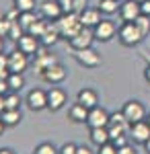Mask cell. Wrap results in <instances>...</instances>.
<instances>
[{
    "label": "cell",
    "instance_id": "52",
    "mask_svg": "<svg viewBox=\"0 0 150 154\" xmlns=\"http://www.w3.org/2000/svg\"><path fill=\"white\" fill-rule=\"evenodd\" d=\"M136 2H138V4H142V2H144V0H136Z\"/></svg>",
    "mask_w": 150,
    "mask_h": 154
},
{
    "label": "cell",
    "instance_id": "43",
    "mask_svg": "<svg viewBox=\"0 0 150 154\" xmlns=\"http://www.w3.org/2000/svg\"><path fill=\"white\" fill-rule=\"evenodd\" d=\"M11 88H8V82L6 80H0V95H6Z\"/></svg>",
    "mask_w": 150,
    "mask_h": 154
},
{
    "label": "cell",
    "instance_id": "34",
    "mask_svg": "<svg viewBox=\"0 0 150 154\" xmlns=\"http://www.w3.org/2000/svg\"><path fill=\"white\" fill-rule=\"evenodd\" d=\"M11 23H12V21H8L6 17H2V19H0V35L8 37V31H11Z\"/></svg>",
    "mask_w": 150,
    "mask_h": 154
},
{
    "label": "cell",
    "instance_id": "32",
    "mask_svg": "<svg viewBox=\"0 0 150 154\" xmlns=\"http://www.w3.org/2000/svg\"><path fill=\"white\" fill-rule=\"evenodd\" d=\"M97 154H117V148H115L113 142H107V144H103V146H99Z\"/></svg>",
    "mask_w": 150,
    "mask_h": 154
},
{
    "label": "cell",
    "instance_id": "2",
    "mask_svg": "<svg viewBox=\"0 0 150 154\" xmlns=\"http://www.w3.org/2000/svg\"><path fill=\"white\" fill-rule=\"evenodd\" d=\"M117 35H119L121 45H126V48H134V45H138L140 41L144 39V35H142V31L138 29L136 23H123L119 27Z\"/></svg>",
    "mask_w": 150,
    "mask_h": 154
},
{
    "label": "cell",
    "instance_id": "27",
    "mask_svg": "<svg viewBox=\"0 0 150 154\" xmlns=\"http://www.w3.org/2000/svg\"><path fill=\"white\" fill-rule=\"evenodd\" d=\"M12 6L19 8V12H31V11H35L37 2L35 0H12Z\"/></svg>",
    "mask_w": 150,
    "mask_h": 154
},
{
    "label": "cell",
    "instance_id": "41",
    "mask_svg": "<svg viewBox=\"0 0 150 154\" xmlns=\"http://www.w3.org/2000/svg\"><path fill=\"white\" fill-rule=\"evenodd\" d=\"M8 76H11V70L6 66H0V80H6Z\"/></svg>",
    "mask_w": 150,
    "mask_h": 154
},
{
    "label": "cell",
    "instance_id": "18",
    "mask_svg": "<svg viewBox=\"0 0 150 154\" xmlns=\"http://www.w3.org/2000/svg\"><path fill=\"white\" fill-rule=\"evenodd\" d=\"M76 101H78V103H82L86 109H92V107L99 105V95H97V91H95V88L84 86V88H80V91H78Z\"/></svg>",
    "mask_w": 150,
    "mask_h": 154
},
{
    "label": "cell",
    "instance_id": "31",
    "mask_svg": "<svg viewBox=\"0 0 150 154\" xmlns=\"http://www.w3.org/2000/svg\"><path fill=\"white\" fill-rule=\"evenodd\" d=\"M134 23L138 25V29L142 31V35H144V37L150 33V17H146V14H140L138 19L134 21Z\"/></svg>",
    "mask_w": 150,
    "mask_h": 154
},
{
    "label": "cell",
    "instance_id": "49",
    "mask_svg": "<svg viewBox=\"0 0 150 154\" xmlns=\"http://www.w3.org/2000/svg\"><path fill=\"white\" fill-rule=\"evenodd\" d=\"M0 51H4V35H0Z\"/></svg>",
    "mask_w": 150,
    "mask_h": 154
},
{
    "label": "cell",
    "instance_id": "24",
    "mask_svg": "<svg viewBox=\"0 0 150 154\" xmlns=\"http://www.w3.org/2000/svg\"><path fill=\"white\" fill-rule=\"evenodd\" d=\"M6 82H8V88H11V91L19 93V91L25 86V76L19 74V72H11V76L6 78Z\"/></svg>",
    "mask_w": 150,
    "mask_h": 154
},
{
    "label": "cell",
    "instance_id": "12",
    "mask_svg": "<svg viewBox=\"0 0 150 154\" xmlns=\"http://www.w3.org/2000/svg\"><path fill=\"white\" fill-rule=\"evenodd\" d=\"M140 14H142V11H140V4L136 0H123V2H121V6H119V17H121L123 23H134Z\"/></svg>",
    "mask_w": 150,
    "mask_h": 154
},
{
    "label": "cell",
    "instance_id": "35",
    "mask_svg": "<svg viewBox=\"0 0 150 154\" xmlns=\"http://www.w3.org/2000/svg\"><path fill=\"white\" fill-rule=\"evenodd\" d=\"M76 144H72V142H66L62 148H60V154H76Z\"/></svg>",
    "mask_w": 150,
    "mask_h": 154
},
{
    "label": "cell",
    "instance_id": "1",
    "mask_svg": "<svg viewBox=\"0 0 150 154\" xmlns=\"http://www.w3.org/2000/svg\"><path fill=\"white\" fill-rule=\"evenodd\" d=\"M56 25H58L60 35L66 37V39H72V37H74V35H76V33L82 29L80 17H78L76 12H64L58 21H56Z\"/></svg>",
    "mask_w": 150,
    "mask_h": 154
},
{
    "label": "cell",
    "instance_id": "21",
    "mask_svg": "<svg viewBox=\"0 0 150 154\" xmlns=\"http://www.w3.org/2000/svg\"><path fill=\"white\" fill-rule=\"evenodd\" d=\"M91 142L99 148L103 144L111 142V136H109V130L107 128H91Z\"/></svg>",
    "mask_w": 150,
    "mask_h": 154
},
{
    "label": "cell",
    "instance_id": "9",
    "mask_svg": "<svg viewBox=\"0 0 150 154\" xmlns=\"http://www.w3.org/2000/svg\"><path fill=\"white\" fill-rule=\"evenodd\" d=\"M14 43H17V49H21V51L27 54V56H35V54L41 49L39 37L31 35V33H25V35L19 37V41H14Z\"/></svg>",
    "mask_w": 150,
    "mask_h": 154
},
{
    "label": "cell",
    "instance_id": "17",
    "mask_svg": "<svg viewBox=\"0 0 150 154\" xmlns=\"http://www.w3.org/2000/svg\"><path fill=\"white\" fill-rule=\"evenodd\" d=\"M101 14H103V12L99 11V8H84L78 17H80L82 27H86V29H95L97 25L101 23Z\"/></svg>",
    "mask_w": 150,
    "mask_h": 154
},
{
    "label": "cell",
    "instance_id": "10",
    "mask_svg": "<svg viewBox=\"0 0 150 154\" xmlns=\"http://www.w3.org/2000/svg\"><path fill=\"white\" fill-rule=\"evenodd\" d=\"M109 115L111 113H107L103 107H92L89 109V117H86V125L89 128H107L109 125Z\"/></svg>",
    "mask_w": 150,
    "mask_h": 154
},
{
    "label": "cell",
    "instance_id": "15",
    "mask_svg": "<svg viewBox=\"0 0 150 154\" xmlns=\"http://www.w3.org/2000/svg\"><path fill=\"white\" fill-rule=\"evenodd\" d=\"M39 12H41V17L47 19V21H58L60 17L64 14V11H62L58 0H43V2L39 4Z\"/></svg>",
    "mask_w": 150,
    "mask_h": 154
},
{
    "label": "cell",
    "instance_id": "25",
    "mask_svg": "<svg viewBox=\"0 0 150 154\" xmlns=\"http://www.w3.org/2000/svg\"><path fill=\"white\" fill-rule=\"evenodd\" d=\"M21 97H19V93H14V91H8L6 95H4V105H6V109H21Z\"/></svg>",
    "mask_w": 150,
    "mask_h": 154
},
{
    "label": "cell",
    "instance_id": "33",
    "mask_svg": "<svg viewBox=\"0 0 150 154\" xmlns=\"http://www.w3.org/2000/svg\"><path fill=\"white\" fill-rule=\"evenodd\" d=\"M109 123H127L123 111H115V113H111V115H109ZM127 125H130V123H127Z\"/></svg>",
    "mask_w": 150,
    "mask_h": 154
},
{
    "label": "cell",
    "instance_id": "23",
    "mask_svg": "<svg viewBox=\"0 0 150 154\" xmlns=\"http://www.w3.org/2000/svg\"><path fill=\"white\" fill-rule=\"evenodd\" d=\"M119 0H99V4H97V8L103 12V14H115L119 12Z\"/></svg>",
    "mask_w": 150,
    "mask_h": 154
},
{
    "label": "cell",
    "instance_id": "29",
    "mask_svg": "<svg viewBox=\"0 0 150 154\" xmlns=\"http://www.w3.org/2000/svg\"><path fill=\"white\" fill-rule=\"evenodd\" d=\"M25 33H27V31H25L23 27H21V23H19V19L11 23V31H8V37H11L12 41H19V37H23Z\"/></svg>",
    "mask_w": 150,
    "mask_h": 154
},
{
    "label": "cell",
    "instance_id": "22",
    "mask_svg": "<svg viewBox=\"0 0 150 154\" xmlns=\"http://www.w3.org/2000/svg\"><path fill=\"white\" fill-rule=\"evenodd\" d=\"M47 29H49V21L41 17V19H37V21L29 27V31H27V33H31V35H35V37H39V39H41V37L45 35Z\"/></svg>",
    "mask_w": 150,
    "mask_h": 154
},
{
    "label": "cell",
    "instance_id": "28",
    "mask_svg": "<svg viewBox=\"0 0 150 154\" xmlns=\"http://www.w3.org/2000/svg\"><path fill=\"white\" fill-rule=\"evenodd\" d=\"M33 154H60V150L52 142H41L39 146H35Z\"/></svg>",
    "mask_w": 150,
    "mask_h": 154
},
{
    "label": "cell",
    "instance_id": "46",
    "mask_svg": "<svg viewBox=\"0 0 150 154\" xmlns=\"http://www.w3.org/2000/svg\"><path fill=\"white\" fill-rule=\"evenodd\" d=\"M6 109V105H4V95H0V113Z\"/></svg>",
    "mask_w": 150,
    "mask_h": 154
},
{
    "label": "cell",
    "instance_id": "20",
    "mask_svg": "<svg viewBox=\"0 0 150 154\" xmlns=\"http://www.w3.org/2000/svg\"><path fill=\"white\" fill-rule=\"evenodd\" d=\"M0 119L4 121L6 128H14V125L21 123L23 115H21V109H4V111L0 113Z\"/></svg>",
    "mask_w": 150,
    "mask_h": 154
},
{
    "label": "cell",
    "instance_id": "6",
    "mask_svg": "<svg viewBox=\"0 0 150 154\" xmlns=\"http://www.w3.org/2000/svg\"><path fill=\"white\" fill-rule=\"evenodd\" d=\"M25 103L31 111H43V109H47V93L43 88H31Z\"/></svg>",
    "mask_w": 150,
    "mask_h": 154
},
{
    "label": "cell",
    "instance_id": "38",
    "mask_svg": "<svg viewBox=\"0 0 150 154\" xmlns=\"http://www.w3.org/2000/svg\"><path fill=\"white\" fill-rule=\"evenodd\" d=\"M117 154H138V152H136V148H134V146H130V144H126V146L117 148Z\"/></svg>",
    "mask_w": 150,
    "mask_h": 154
},
{
    "label": "cell",
    "instance_id": "19",
    "mask_svg": "<svg viewBox=\"0 0 150 154\" xmlns=\"http://www.w3.org/2000/svg\"><path fill=\"white\" fill-rule=\"evenodd\" d=\"M68 117L74 121V123H86V117H89V109L82 105V103H74V105L68 109Z\"/></svg>",
    "mask_w": 150,
    "mask_h": 154
},
{
    "label": "cell",
    "instance_id": "45",
    "mask_svg": "<svg viewBox=\"0 0 150 154\" xmlns=\"http://www.w3.org/2000/svg\"><path fill=\"white\" fill-rule=\"evenodd\" d=\"M144 78H146V82L150 84V64L146 66V70H144Z\"/></svg>",
    "mask_w": 150,
    "mask_h": 154
},
{
    "label": "cell",
    "instance_id": "7",
    "mask_svg": "<svg viewBox=\"0 0 150 154\" xmlns=\"http://www.w3.org/2000/svg\"><path fill=\"white\" fill-rule=\"evenodd\" d=\"M74 60H76L80 66H84V68H97V66H101V56L92 48L74 51Z\"/></svg>",
    "mask_w": 150,
    "mask_h": 154
},
{
    "label": "cell",
    "instance_id": "42",
    "mask_svg": "<svg viewBox=\"0 0 150 154\" xmlns=\"http://www.w3.org/2000/svg\"><path fill=\"white\" fill-rule=\"evenodd\" d=\"M76 154H95V152H92L89 146H78L76 148Z\"/></svg>",
    "mask_w": 150,
    "mask_h": 154
},
{
    "label": "cell",
    "instance_id": "36",
    "mask_svg": "<svg viewBox=\"0 0 150 154\" xmlns=\"http://www.w3.org/2000/svg\"><path fill=\"white\" fill-rule=\"evenodd\" d=\"M86 4H89L86 0H74V6H72V12H76V14H80V12L84 11V8H89Z\"/></svg>",
    "mask_w": 150,
    "mask_h": 154
},
{
    "label": "cell",
    "instance_id": "16",
    "mask_svg": "<svg viewBox=\"0 0 150 154\" xmlns=\"http://www.w3.org/2000/svg\"><path fill=\"white\" fill-rule=\"evenodd\" d=\"M33 58H35V70L39 72V74H41L43 70H47L49 66H54V64H58V60H56V56H52V54H47L43 45H41V49H39V51L35 54Z\"/></svg>",
    "mask_w": 150,
    "mask_h": 154
},
{
    "label": "cell",
    "instance_id": "4",
    "mask_svg": "<svg viewBox=\"0 0 150 154\" xmlns=\"http://www.w3.org/2000/svg\"><path fill=\"white\" fill-rule=\"evenodd\" d=\"M150 138V123L146 119L130 123V140H134V144H146Z\"/></svg>",
    "mask_w": 150,
    "mask_h": 154
},
{
    "label": "cell",
    "instance_id": "50",
    "mask_svg": "<svg viewBox=\"0 0 150 154\" xmlns=\"http://www.w3.org/2000/svg\"><path fill=\"white\" fill-rule=\"evenodd\" d=\"M144 148H146V152H148V154H150V138H148V142L144 144Z\"/></svg>",
    "mask_w": 150,
    "mask_h": 154
},
{
    "label": "cell",
    "instance_id": "48",
    "mask_svg": "<svg viewBox=\"0 0 150 154\" xmlns=\"http://www.w3.org/2000/svg\"><path fill=\"white\" fill-rule=\"evenodd\" d=\"M4 130H6V125H4V121H2V119H0V136H2V134H4Z\"/></svg>",
    "mask_w": 150,
    "mask_h": 154
},
{
    "label": "cell",
    "instance_id": "14",
    "mask_svg": "<svg viewBox=\"0 0 150 154\" xmlns=\"http://www.w3.org/2000/svg\"><path fill=\"white\" fill-rule=\"evenodd\" d=\"M66 101H68L66 93H64L62 88H58L56 84L47 91V109H49V111H60L62 107L66 105Z\"/></svg>",
    "mask_w": 150,
    "mask_h": 154
},
{
    "label": "cell",
    "instance_id": "5",
    "mask_svg": "<svg viewBox=\"0 0 150 154\" xmlns=\"http://www.w3.org/2000/svg\"><path fill=\"white\" fill-rule=\"evenodd\" d=\"M92 41H95V35L92 31H89L86 27H82L76 35L68 39V45L72 48V51H78V49H86V48H92Z\"/></svg>",
    "mask_w": 150,
    "mask_h": 154
},
{
    "label": "cell",
    "instance_id": "13",
    "mask_svg": "<svg viewBox=\"0 0 150 154\" xmlns=\"http://www.w3.org/2000/svg\"><path fill=\"white\" fill-rule=\"evenodd\" d=\"M27 68H29V56L27 54H23L21 49H14V51L8 54V70L11 72L23 74Z\"/></svg>",
    "mask_w": 150,
    "mask_h": 154
},
{
    "label": "cell",
    "instance_id": "44",
    "mask_svg": "<svg viewBox=\"0 0 150 154\" xmlns=\"http://www.w3.org/2000/svg\"><path fill=\"white\" fill-rule=\"evenodd\" d=\"M0 66H6L8 68V54H2L0 51Z\"/></svg>",
    "mask_w": 150,
    "mask_h": 154
},
{
    "label": "cell",
    "instance_id": "51",
    "mask_svg": "<svg viewBox=\"0 0 150 154\" xmlns=\"http://www.w3.org/2000/svg\"><path fill=\"white\" fill-rule=\"evenodd\" d=\"M146 121H148V123H150V113H148V115H146Z\"/></svg>",
    "mask_w": 150,
    "mask_h": 154
},
{
    "label": "cell",
    "instance_id": "8",
    "mask_svg": "<svg viewBox=\"0 0 150 154\" xmlns=\"http://www.w3.org/2000/svg\"><path fill=\"white\" fill-rule=\"evenodd\" d=\"M66 76H68V70L62 66V64H54V66H49L47 70L41 72V78H43V82L47 84H60L66 80Z\"/></svg>",
    "mask_w": 150,
    "mask_h": 154
},
{
    "label": "cell",
    "instance_id": "47",
    "mask_svg": "<svg viewBox=\"0 0 150 154\" xmlns=\"http://www.w3.org/2000/svg\"><path fill=\"white\" fill-rule=\"evenodd\" d=\"M0 154H14L11 148H0Z\"/></svg>",
    "mask_w": 150,
    "mask_h": 154
},
{
    "label": "cell",
    "instance_id": "26",
    "mask_svg": "<svg viewBox=\"0 0 150 154\" xmlns=\"http://www.w3.org/2000/svg\"><path fill=\"white\" fill-rule=\"evenodd\" d=\"M37 19H39V17L35 14V11H31V12H21V14H19V23H21V27H23L25 31H29V27H31Z\"/></svg>",
    "mask_w": 150,
    "mask_h": 154
},
{
    "label": "cell",
    "instance_id": "30",
    "mask_svg": "<svg viewBox=\"0 0 150 154\" xmlns=\"http://www.w3.org/2000/svg\"><path fill=\"white\" fill-rule=\"evenodd\" d=\"M126 125L127 123H109L107 130H109L111 140H115V138H119V136H126Z\"/></svg>",
    "mask_w": 150,
    "mask_h": 154
},
{
    "label": "cell",
    "instance_id": "40",
    "mask_svg": "<svg viewBox=\"0 0 150 154\" xmlns=\"http://www.w3.org/2000/svg\"><path fill=\"white\" fill-rule=\"evenodd\" d=\"M140 11H142V14L150 17V0H144V2L140 4Z\"/></svg>",
    "mask_w": 150,
    "mask_h": 154
},
{
    "label": "cell",
    "instance_id": "37",
    "mask_svg": "<svg viewBox=\"0 0 150 154\" xmlns=\"http://www.w3.org/2000/svg\"><path fill=\"white\" fill-rule=\"evenodd\" d=\"M60 6L64 12H72V6H74V0H58Z\"/></svg>",
    "mask_w": 150,
    "mask_h": 154
},
{
    "label": "cell",
    "instance_id": "3",
    "mask_svg": "<svg viewBox=\"0 0 150 154\" xmlns=\"http://www.w3.org/2000/svg\"><path fill=\"white\" fill-rule=\"evenodd\" d=\"M121 111H123V115H126L127 123H136V121H142V119H146V115H148L146 107L142 105L140 101H136V99L127 101L126 105L121 107Z\"/></svg>",
    "mask_w": 150,
    "mask_h": 154
},
{
    "label": "cell",
    "instance_id": "39",
    "mask_svg": "<svg viewBox=\"0 0 150 154\" xmlns=\"http://www.w3.org/2000/svg\"><path fill=\"white\" fill-rule=\"evenodd\" d=\"M111 142L115 144V148H121V146H126V144H130V142H127V136H119V138H115V140H111Z\"/></svg>",
    "mask_w": 150,
    "mask_h": 154
},
{
    "label": "cell",
    "instance_id": "11",
    "mask_svg": "<svg viewBox=\"0 0 150 154\" xmlns=\"http://www.w3.org/2000/svg\"><path fill=\"white\" fill-rule=\"evenodd\" d=\"M117 33V27L113 21H107V19H101V23L97 25L95 29H92V35L95 39H99V41H111Z\"/></svg>",
    "mask_w": 150,
    "mask_h": 154
}]
</instances>
